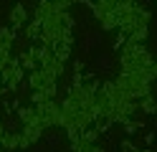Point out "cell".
<instances>
[{"label": "cell", "mask_w": 157, "mask_h": 152, "mask_svg": "<svg viewBox=\"0 0 157 152\" xmlns=\"http://www.w3.org/2000/svg\"><path fill=\"white\" fill-rule=\"evenodd\" d=\"M28 23V10H25V5H15L13 10H10V28H21V25H25Z\"/></svg>", "instance_id": "6da1fadb"}, {"label": "cell", "mask_w": 157, "mask_h": 152, "mask_svg": "<svg viewBox=\"0 0 157 152\" xmlns=\"http://www.w3.org/2000/svg\"><path fill=\"white\" fill-rule=\"evenodd\" d=\"M112 3H122V0H112Z\"/></svg>", "instance_id": "7a4b0ae2"}]
</instances>
